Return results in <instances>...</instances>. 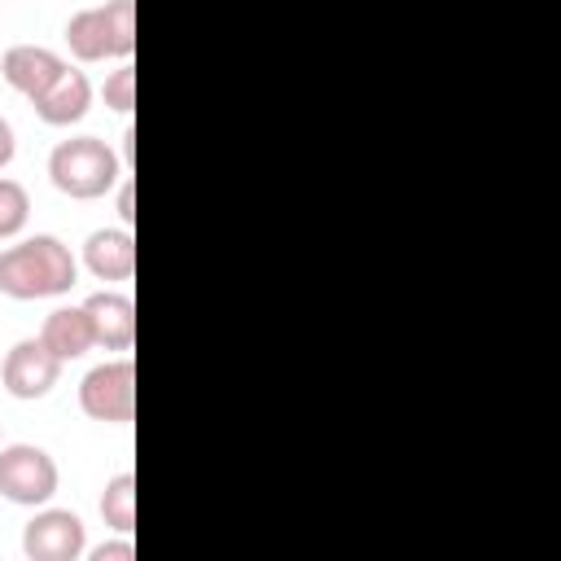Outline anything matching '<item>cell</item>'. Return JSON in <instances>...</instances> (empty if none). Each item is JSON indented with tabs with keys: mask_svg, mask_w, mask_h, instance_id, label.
Segmentation results:
<instances>
[{
	"mask_svg": "<svg viewBox=\"0 0 561 561\" xmlns=\"http://www.w3.org/2000/svg\"><path fill=\"white\" fill-rule=\"evenodd\" d=\"M75 280H79V259L53 232H35L0 250V294L13 302L61 298L75 289Z\"/></svg>",
	"mask_w": 561,
	"mask_h": 561,
	"instance_id": "cell-1",
	"label": "cell"
},
{
	"mask_svg": "<svg viewBox=\"0 0 561 561\" xmlns=\"http://www.w3.org/2000/svg\"><path fill=\"white\" fill-rule=\"evenodd\" d=\"M123 175H127L123 158L101 136H70V140H57L48 153L53 188L75 197V202H96V197L114 193Z\"/></svg>",
	"mask_w": 561,
	"mask_h": 561,
	"instance_id": "cell-2",
	"label": "cell"
},
{
	"mask_svg": "<svg viewBox=\"0 0 561 561\" xmlns=\"http://www.w3.org/2000/svg\"><path fill=\"white\" fill-rule=\"evenodd\" d=\"M66 48L75 61H131L136 53V4L105 0L96 9H79L66 22Z\"/></svg>",
	"mask_w": 561,
	"mask_h": 561,
	"instance_id": "cell-3",
	"label": "cell"
},
{
	"mask_svg": "<svg viewBox=\"0 0 561 561\" xmlns=\"http://www.w3.org/2000/svg\"><path fill=\"white\" fill-rule=\"evenodd\" d=\"M61 469L35 443H0V495L22 508H39L57 495Z\"/></svg>",
	"mask_w": 561,
	"mask_h": 561,
	"instance_id": "cell-4",
	"label": "cell"
},
{
	"mask_svg": "<svg viewBox=\"0 0 561 561\" xmlns=\"http://www.w3.org/2000/svg\"><path fill=\"white\" fill-rule=\"evenodd\" d=\"M79 408L83 416L101 425H131L136 416V364L127 355L105 359L83 373L79 381Z\"/></svg>",
	"mask_w": 561,
	"mask_h": 561,
	"instance_id": "cell-5",
	"label": "cell"
},
{
	"mask_svg": "<svg viewBox=\"0 0 561 561\" xmlns=\"http://www.w3.org/2000/svg\"><path fill=\"white\" fill-rule=\"evenodd\" d=\"M88 552V526L75 508L39 504L22 526V557L26 561H79Z\"/></svg>",
	"mask_w": 561,
	"mask_h": 561,
	"instance_id": "cell-6",
	"label": "cell"
},
{
	"mask_svg": "<svg viewBox=\"0 0 561 561\" xmlns=\"http://www.w3.org/2000/svg\"><path fill=\"white\" fill-rule=\"evenodd\" d=\"M0 381H4V390H9L13 399L35 403V399H44V394L61 381V359H57L39 337H22V342H13L9 355H4Z\"/></svg>",
	"mask_w": 561,
	"mask_h": 561,
	"instance_id": "cell-7",
	"label": "cell"
},
{
	"mask_svg": "<svg viewBox=\"0 0 561 561\" xmlns=\"http://www.w3.org/2000/svg\"><path fill=\"white\" fill-rule=\"evenodd\" d=\"M66 57L61 53H53V48H44V44H13V48H4V57H0V75H4V83L13 88V92H22L26 101H39L61 75H66Z\"/></svg>",
	"mask_w": 561,
	"mask_h": 561,
	"instance_id": "cell-8",
	"label": "cell"
},
{
	"mask_svg": "<svg viewBox=\"0 0 561 561\" xmlns=\"http://www.w3.org/2000/svg\"><path fill=\"white\" fill-rule=\"evenodd\" d=\"M88 324H92V342L101 351H131L136 342V302L118 289H96L83 298Z\"/></svg>",
	"mask_w": 561,
	"mask_h": 561,
	"instance_id": "cell-9",
	"label": "cell"
},
{
	"mask_svg": "<svg viewBox=\"0 0 561 561\" xmlns=\"http://www.w3.org/2000/svg\"><path fill=\"white\" fill-rule=\"evenodd\" d=\"M79 263L105 285L131 280V272H136V237L127 228H96V232H88Z\"/></svg>",
	"mask_w": 561,
	"mask_h": 561,
	"instance_id": "cell-10",
	"label": "cell"
},
{
	"mask_svg": "<svg viewBox=\"0 0 561 561\" xmlns=\"http://www.w3.org/2000/svg\"><path fill=\"white\" fill-rule=\"evenodd\" d=\"M92 96H96L92 79H88L83 70L66 66V75H61L39 101H31V105H35V118H39V123H48V127H75V123L88 118Z\"/></svg>",
	"mask_w": 561,
	"mask_h": 561,
	"instance_id": "cell-11",
	"label": "cell"
},
{
	"mask_svg": "<svg viewBox=\"0 0 561 561\" xmlns=\"http://www.w3.org/2000/svg\"><path fill=\"white\" fill-rule=\"evenodd\" d=\"M39 342H44L61 364L83 359V355L96 346V342H92V324H88L83 302H79V307H53V311L44 316V324H39Z\"/></svg>",
	"mask_w": 561,
	"mask_h": 561,
	"instance_id": "cell-12",
	"label": "cell"
},
{
	"mask_svg": "<svg viewBox=\"0 0 561 561\" xmlns=\"http://www.w3.org/2000/svg\"><path fill=\"white\" fill-rule=\"evenodd\" d=\"M101 522L114 535H131L136 530V473H114L101 491Z\"/></svg>",
	"mask_w": 561,
	"mask_h": 561,
	"instance_id": "cell-13",
	"label": "cell"
},
{
	"mask_svg": "<svg viewBox=\"0 0 561 561\" xmlns=\"http://www.w3.org/2000/svg\"><path fill=\"white\" fill-rule=\"evenodd\" d=\"M26 224H31V193H26V184L0 175V241L22 237Z\"/></svg>",
	"mask_w": 561,
	"mask_h": 561,
	"instance_id": "cell-14",
	"label": "cell"
},
{
	"mask_svg": "<svg viewBox=\"0 0 561 561\" xmlns=\"http://www.w3.org/2000/svg\"><path fill=\"white\" fill-rule=\"evenodd\" d=\"M101 101H105V110H114V114H123V118L136 110V66H131V61H118V66L105 75Z\"/></svg>",
	"mask_w": 561,
	"mask_h": 561,
	"instance_id": "cell-15",
	"label": "cell"
},
{
	"mask_svg": "<svg viewBox=\"0 0 561 561\" xmlns=\"http://www.w3.org/2000/svg\"><path fill=\"white\" fill-rule=\"evenodd\" d=\"M83 557L88 561H136V543H131V535H118V539H105V543L88 548Z\"/></svg>",
	"mask_w": 561,
	"mask_h": 561,
	"instance_id": "cell-16",
	"label": "cell"
},
{
	"mask_svg": "<svg viewBox=\"0 0 561 561\" xmlns=\"http://www.w3.org/2000/svg\"><path fill=\"white\" fill-rule=\"evenodd\" d=\"M118 219H123V228L136 219V188H131V175L118 180Z\"/></svg>",
	"mask_w": 561,
	"mask_h": 561,
	"instance_id": "cell-17",
	"label": "cell"
},
{
	"mask_svg": "<svg viewBox=\"0 0 561 561\" xmlns=\"http://www.w3.org/2000/svg\"><path fill=\"white\" fill-rule=\"evenodd\" d=\"M13 153H18V136H13V123L0 114V171L13 162Z\"/></svg>",
	"mask_w": 561,
	"mask_h": 561,
	"instance_id": "cell-18",
	"label": "cell"
},
{
	"mask_svg": "<svg viewBox=\"0 0 561 561\" xmlns=\"http://www.w3.org/2000/svg\"><path fill=\"white\" fill-rule=\"evenodd\" d=\"M118 140H123V167H131V149H136V131L127 127V131H123Z\"/></svg>",
	"mask_w": 561,
	"mask_h": 561,
	"instance_id": "cell-19",
	"label": "cell"
}]
</instances>
